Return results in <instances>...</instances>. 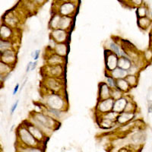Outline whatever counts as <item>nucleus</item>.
Instances as JSON below:
<instances>
[{
    "mask_svg": "<svg viewBox=\"0 0 152 152\" xmlns=\"http://www.w3.org/2000/svg\"><path fill=\"white\" fill-rule=\"evenodd\" d=\"M48 61L50 65L56 66V65H60L63 62V59H62V57H60L59 55H53L50 57Z\"/></svg>",
    "mask_w": 152,
    "mask_h": 152,
    "instance_id": "nucleus-15",
    "label": "nucleus"
},
{
    "mask_svg": "<svg viewBox=\"0 0 152 152\" xmlns=\"http://www.w3.org/2000/svg\"><path fill=\"white\" fill-rule=\"evenodd\" d=\"M36 66H37V62H35L34 63H32V66H31V70H34V69H35V67H36Z\"/></svg>",
    "mask_w": 152,
    "mask_h": 152,
    "instance_id": "nucleus-30",
    "label": "nucleus"
},
{
    "mask_svg": "<svg viewBox=\"0 0 152 152\" xmlns=\"http://www.w3.org/2000/svg\"><path fill=\"white\" fill-rule=\"evenodd\" d=\"M132 3L134 5H136L138 6H141L143 3V0H131Z\"/></svg>",
    "mask_w": 152,
    "mask_h": 152,
    "instance_id": "nucleus-24",
    "label": "nucleus"
},
{
    "mask_svg": "<svg viewBox=\"0 0 152 152\" xmlns=\"http://www.w3.org/2000/svg\"><path fill=\"white\" fill-rule=\"evenodd\" d=\"M116 88H118L119 90H121L122 91H127L129 89V84L128 83V81H126V79H123V78H119L117 79L116 82Z\"/></svg>",
    "mask_w": 152,
    "mask_h": 152,
    "instance_id": "nucleus-13",
    "label": "nucleus"
},
{
    "mask_svg": "<svg viewBox=\"0 0 152 152\" xmlns=\"http://www.w3.org/2000/svg\"><path fill=\"white\" fill-rule=\"evenodd\" d=\"M118 56L115 53L112 52L107 56L106 59V66L109 71H112L114 69H116L118 66Z\"/></svg>",
    "mask_w": 152,
    "mask_h": 152,
    "instance_id": "nucleus-4",
    "label": "nucleus"
},
{
    "mask_svg": "<svg viewBox=\"0 0 152 152\" xmlns=\"http://www.w3.org/2000/svg\"><path fill=\"white\" fill-rule=\"evenodd\" d=\"M148 11V9L145 7V6H143L142 5H141L140 7L137 9V12H136L137 15H138V18H142V17H146V16H147Z\"/></svg>",
    "mask_w": 152,
    "mask_h": 152,
    "instance_id": "nucleus-18",
    "label": "nucleus"
},
{
    "mask_svg": "<svg viewBox=\"0 0 152 152\" xmlns=\"http://www.w3.org/2000/svg\"><path fill=\"white\" fill-rule=\"evenodd\" d=\"M126 104H127V101H126V100L125 98L117 99L114 102L113 107V111L118 113H120L125 110Z\"/></svg>",
    "mask_w": 152,
    "mask_h": 152,
    "instance_id": "nucleus-7",
    "label": "nucleus"
},
{
    "mask_svg": "<svg viewBox=\"0 0 152 152\" xmlns=\"http://www.w3.org/2000/svg\"><path fill=\"white\" fill-rule=\"evenodd\" d=\"M145 59H147L148 61L152 60V50H148L145 53Z\"/></svg>",
    "mask_w": 152,
    "mask_h": 152,
    "instance_id": "nucleus-22",
    "label": "nucleus"
},
{
    "mask_svg": "<svg viewBox=\"0 0 152 152\" xmlns=\"http://www.w3.org/2000/svg\"><path fill=\"white\" fill-rule=\"evenodd\" d=\"M12 34L10 28L6 26H2L1 28V37L3 38H8Z\"/></svg>",
    "mask_w": 152,
    "mask_h": 152,
    "instance_id": "nucleus-19",
    "label": "nucleus"
},
{
    "mask_svg": "<svg viewBox=\"0 0 152 152\" xmlns=\"http://www.w3.org/2000/svg\"><path fill=\"white\" fill-rule=\"evenodd\" d=\"M126 81H128L130 86H135L137 84V78L135 75H127L126 76Z\"/></svg>",
    "mask_w": 152,
    "mask_h": 152,
    "instance_id": "nucleus-20",
    "label": "nucleus"
},
{
    "mask_svg": "<svg viewBox=\"0 0 152 152\" xmlns=\"http://www.w3.org/2000/svg\"><path fill=\"white\" fill-rule=\"evenodd\" d=\"M75 10V5L72 2H65L61 5L59 12L63 16H69Z\"/></svg>",
    "mask_w": 152,
    "mask_h": 152,
    "instance_id": "nucleus-5",
    "label": "nucleus"
},
{
    "mask_svg": "<svg viewBox=\"0 0 152 152\" xmlns=\"http://www.w3.org/2000/svg\"><path fill=\"white\" fill-rule=\"evenodd\" d=\"M56 51L59 56H66L67 53V47L63 43H59L56 47Z\"/></svg>",
    "mask_w": 152,
    "mask_h": 152,
    "instance_id": "nucleus-16",
    "label": "nucleus"
},
{
    "mask_svg": "<svg viewBox=\"0 0 152 152\" xmlns=\"http://www.w3.org/2000/svg\"><path fill=\"white\" fill-rule=\"evenodd\" d=\"M118 66L128 71L132 67V62L129 57H121L118 59Z\"/></svg>",
    "mask_w": 152,
    "mask_h": 152,
    "instance_id": "nucleus-11",
    "label": "nucleus"
},
{
    "mask_svg": "<svg viewBox=\"0 0 152 152\" xmlns=\"http://www.w3.org/2000/svg\"><path fill=\"white\" fill-rule=\"evenodd\" d=\"M148 110L149 113H152V100H148Z\"/></svg>",
    "mask_w": 152,
    "mask_h": 152,
    "instance_id": "nucleus-27",
    "label": "nucleus"
},
{
    "mask_svg": "<svg viewBox=\"0 0 152 152\" xmlns=\"http://www.w3.org/2000/svg\"><path fill=\"white\" fill-rule=\"evenodd\" d=\"M114 104L113 98H107L105 100H100L99 102L98 108L100 112L102 113H108L109 111L113 110V107Z\"/></svg>",
    "mask_w": 152,
    "mask_h": 152,
    "instance_id": "nucleus-3",
    "label": "nucleus"
},
{
    "mask_svg": "<svg viewBox=\"0 0 152 152\" xmlns=\"http://www.w3.org/2000/svg\"><path fill=\"white\" fill-rule=\"evenodd\" d=\"M22 151H41L39 148H21Z\"/></svg>",
    "mask_w": 152,
    "mask_h": 152,
    "instance_id": "nucleus-23",
    "label": "nucleus"
},
{
    "mask_svg": "<svg viewBox=\"0 0 152 152\" xmlns=\"http://www.w3.org/2000/svg\"><path fill=\"white\" fill-rule=\"evenodd\" d=\"M151 18H149L148 17H142L139 18H138V25L141 28H144V29H146L149 27V25L151 24Z\"/></svg>",
    "mask_w": 152,
    "mask_h": 152,
    "instance_id": "nucleus-14",
    "label": "nucleus"
},
{
    "mask_svg": "<svg viewBox=\"0 0 152 152\" xmlns=\"http://www.w3.org/2000/svg\"><path fill=\"white\" fill-rule=\"evenodd\" d=\"M39 56H40V50H36L34 53V60H37L38 58H39Z\"/></svg>",
    "mask_w": 152,
    "mask_h": 152,
    "instance_id": "nucleus-26",
    "label": "nucleus"
},
{
    "mask_svg": "<svg viewBox=\"0 0 152 152\" xmlns=\"http://www.w3.org/2000/svg\"><path fill=\"white\" fill-rule=\"evenodd\" d=\"M109 47H110V48L111 51H113V53H116L118 56H121L122 53H123V50H120L119 47L117 45V44H116V43H114V42H111V43H110Z\"/></svg>",
    "mask_w": 152,
    "mask_h": 152,
    "instance_id": "nucleus-17",
    "label": "nucleus"
},
{
    "mask_svg": "<svg viewBox=\"0 0 152 152\" xmlns=\"http://www.w3.org/2000/svg\"><path fill=\"white\" fill-rule=\"evenodd\" d=\"M47 104L50 106V108L53 109L60 110L63 107L64 101L58 95H51L47 99Z\"/></svg>",
    "mask_w": 152,
    "mask_h": 152,
    "instance_id": "nucleus-2",
    "label": "nucleus"
},
{
    "mask_svg": "<svg viewBox=\"0 0 152 152\" xmlns=\"http://www.w3.org/2000/svg\"><path fill=\"white\" fill-rule=\"evenodd\" d=\"M133 117H134V113L132 112H126V111H124L123 113H119L116 119L120 124H123V123L131 120Z\"/></svg>",
    "mask_w": 152,
    "mask_h": 152,
    "instance_id": "nucleus-10",
    "label": "nucleus"
},
{
    "mask_svg": "<svg viewBox=\"0 0 152 152\" xmlns=\"http://www.w3.org/2000/svg\"><path fill=\"white\" fill-rule=\"evenodd\" d=\"M18 88H19V84H17L15 86V88L14 91H13V95H15L16 94H17L18 91Z\"/></svg>",
    "mask_w": 152,
    "mask_h": 152,
    "instance_id": "nucleus-28",
    "label": "nucleus"
},
{
    "mask_svg": "<svg viewBox=\"0 0 152 152\" xmlns=\"http://www.w3.org/2000/svg\"><path fill=\"white\" fill-rule=\"evenodd\" d=\"M62 1H66V0H62Z\"/></svg>",
    "mask_w": 152,
    "mask_h": 152,
    "instance_id": "nucleus-32",
    "label": "nucleus"
},
{
    "mask_svg": "<svg viewBox=\"0 0 152 152\" xmlns=\"http://www.w3.org/2000/svg\"><path fill=\"white\" fill-rule=\"evenodd\" d=\"M18 100H17V101H16V102L13 104V106H12V109H11V114H12L13 113L15 112V110L16 108H17V107H18Z\"/></svg>",
    "mask_w": 152,
    "mask_h": 152,
    "instance_id": "nucleus-25",
    "label": "nucleus"
},
{
    "mask_svg": "<svg viewBox=\"0 0 152 152\" xmlns=\"http://www.w3.org/2000/svg\"><path fill=\"white\" fill-rule=\"evenodd\" d=\"M111 75L113 78H116V79H119V78H126V76L128 75V71L127 70H125V69H122L120 67L116 68L114 69L113 70H112L111 72Z\"/></svg>",
    "mask_w": 152,
    "mask_h": 152,
    "instance_id": "nucleus-9",
    "label": "nucleus"
},
{
    "mask_svg": "<svg viewBox=\"0 0 152 152\" xmlns=\"http://www.w3.org/2000/svg\"><path fill=\"white\" fill-rule=\"evenodd\" d=\"M100 96L102 100L109 98L110 96V90L109 88V85L107 84L103 83L100 85Z\"/></svg>",
    "mask_w": 152,
    "mask_h": 152,
    "instance_id": "nucleus-12",
    "label": "nucleus"
},
{
    "mask_svg": "<svg viewBox=\"0 0 152 152\" xmlns=\"http://www.w3.org/2000/svg\"><path fill=\"white\" fill-rule=\"evenodd\" d=\"M27 128L28 129L31 133L34 136V138H36L37 140H38L39 142L41 141L42 139H43L44 138V135H43V133L42 132V130L40 128H37V126L32 124H29V126H27Z\"/></svg>",
    "mask_w": 152,
    "mask_h": 152,
    "instance_id": "nucleus-6",
    "label": "nucleus"
},
{
    "mask_svg": "<svg viewBox=\"0 0 152 152\" xmlns=\"http://www.w3.org/2000/svg\"><path fill=\"white\" fill-rule=\"evenodd\" d=\"M31 66H32V62H29V64H28V67H27V70H26L27 72H28L30 71V68L31 67Z\"/></svg>",
    "mask_w": 152,
    "mask_h": 152,
    "instance_id": "nucleus-29",
    "label": "nucleus"
},
{
    "mask_svg": "<svg viewBox=\"0 0 152 152\" xmlns=\"http://www.w3.org/2000/svg\"><path fill=\"white\" fill-rule=\"evenodd\" d=\"M107 84L109 85V87H110L111 88H116V84L114 81L113 78H110V77H107Z\"/></svg>",
    "mask_w": 152,
    "mask_h": 152,
    "instance_id": "nucleus-21",
    "label": "nucleus"
},
{
    "mask_svg": "<svg viewBox=\"0 0 152 152\" xmlns=\"http://www.w3.org/2000/svg\"><path fill=\"white\" fill-rule=\"evenodd\" d=\"M18 135L19 138H21V141L24 144V145H28L29 147H34V146H37V145L38 140H37L34 138L31 132L28 130V128L25 127H22L20 128L18 130Z\"/></svg>",
    "mask_w": 152,
    "mask_h": 152,
    "instance_id": "nucleus-1",
    "label": "nucleus"
},
{
    "mask_svg": "<svg viewBox=\"0 0 152 152\" xmlns=\"http://www.w3.org/2000/svg\"><path fill=\"white\" fill-rule=\"evenodd\" d=\"M31 1H33V2H37V3H41V2H43L44 0H31Z\"/></svg>",
    "mask_w": 152,
    "mask_h": 152,
    "instance_id": "nucleus-31",
    "label": "nucleus"
},
{
    "mask_svg": "<svg viewBox=\"0 0 152 152\" xmlns=\"http://www.w3.org/2000/svg\"><path fill=\"white\" fill-rule=\"evenodd\" d=\"M53 38L54 40L59 42V43H62L66 40L67 38V34L66 31L62 29H58L54 31L52 33Z\"/></svg>",
    "mask_w": 152,
    "mask_h": 152,
    "instance_id": "nucleus-8",
    "label": "nucleus"
}]
</instances>
